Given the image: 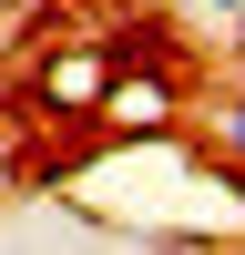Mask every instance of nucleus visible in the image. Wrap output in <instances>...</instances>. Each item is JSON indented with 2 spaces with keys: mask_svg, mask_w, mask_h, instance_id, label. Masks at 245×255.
Listing matches in <instances>:
<instances>
[{
  "mask_svg": "<svg viewBox=\"0 0 245 255\" xmlns=\"http://www.w3.org/2000/svg\"><path fill=\"white\" fill-rule=\"evenodd\" d=\"M215 143L245 163V92H225V102H215Z\"/></svg>",
  "mask_w": 245,
  "mask_h": 255,
  "instance_id": "obj_1",
  "label": "nucleus"
},
{
  "mask_svg": "<svg viewBox=\"0 0 245 255\" xmlns=\"http://www.w3.org/2000/svg\"><path fill=\"white\" fill-rule=\"evenodd\" d=\"M194 10H215V20H245V0H194Z\"/></svg>",
  "mask_w": 245,
  "mask_h": 255,
  "instance_id": "obj_2",
  "label": "nucleus"
}]
</instances>
